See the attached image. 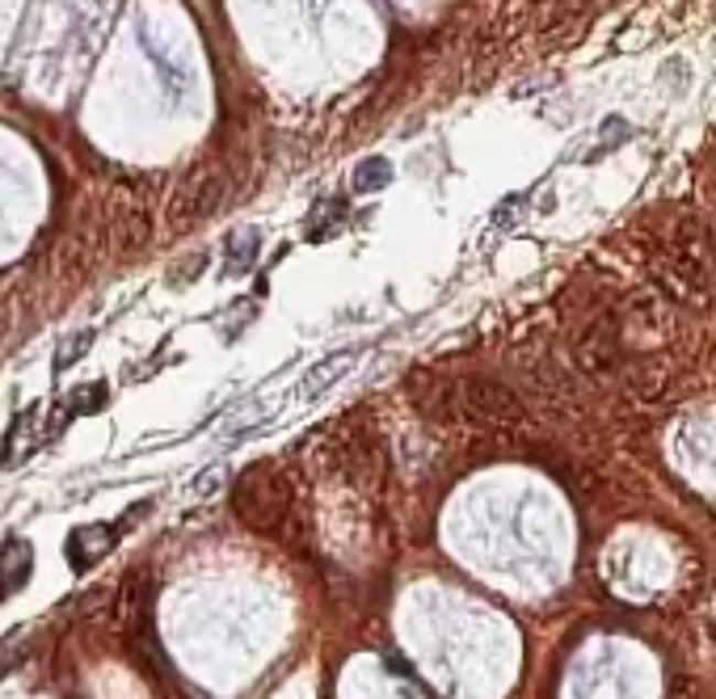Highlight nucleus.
<instances>
[{"mask_svg":"<svg viewBox=\"0 0 716 699\" xmlns=\"http://www.w3.org/2000/svg\"><path fill=\"white\" fill-rule=\"evenodd\" d=\"M232 510L249 531L265 539L291 544L300 535V514H295V489L286 472L270 459H258L232 481Z\"/></svg>","mask_w":716,"mask_h":699,"instance_id":"nucleus-1","label":"nucleus"},{"mask_svg":"<svg viewBox=\"0 0 716 699\" xmlns=\"http://www.w3.org/2000/svg\"><path fill=\"white\" fill-rule=\"evenodd\" d=\"M228 190H232V177H228V165H224V161H211V156H207V161L191 165L165 207L169 232H173V237H186V232H194L198 223H207L211 216H219Z\"/></svg>","mask_w":716,"mask_h":699,"instance_id":"nucleus-2","label":"nucleus"},{"mask_svg":"<svg viewBox=\"0 0 716 699\" xmlns=\"http://www.w3.org/2000/svg\"><path fill=\"white\" fill-rule=\"evenodd\" d=\"M110 244L119 258H131L135 249L148 244V211H143V198L122 186L115 194V216H110Z\"/></svg>","mask_w":716,"mask_h":699,"instance_id":"nucleus-3","label":"nucleus"},{"mask_svg":"<svg viewBox=\"0 0 716 699\" xmlns=\"http://www.w3.org/2000/svg\"><path fill=\"white\" fill-rule=\"evenodd\" d=\"M459 405L477 422H510L514 417V396H506L498 384L489 380H464L459 384Z\"/></svg>","mask_w":716,"mask_h":699,"instance_id":"nucleus-4","label":"nucleus"},{"mask_svg":"<svg viewBox=\"0 0 716 699\" xmlns=\"http://www.w3.org/2000/svg\"><path fill=\"white\" fill-rule=\"evenodd\" d=\"M119 544V527L115 523H94V527H80L68 535V565L76 574H85V569H94L101 556L110 553Z\"/></svg>","mask_w":716,"mask_h":699,"instance_id":"nucleus-5","label":"nucleus"},{"mask_svg":"<svg viewBox=\"0 0 716 699\" xmlns=\"http://www.w3.org/2000/svg\"><path fill=\"white\" fill-rule=\"evenodd\" d=\"M30 569H34V548H30V539H22V535L4 539V548H0V603H4L9 594H18L25 581H30Z\"/></svg>","mask_w":716,"mask_h":699,"instance_id":"nucleus-6","label":"nucleus"},{"mask_svg":"<svg viewBox=\"0 0 716 699\" xmlns=\"http://www.w3.org/2000/svg\"><path fill=\"white\" fill-rule=\"evenodd\" d=\"M355 362H358V350H337V354H329V359H321L316 367H308V375L300 380L295 396H300V401H316V396H321L329 384H337Z\"/></svg>","mask_w":716,"mask_h":699,"instance_id":"nucleus-7","label":"nucleus"},{"mask_svg":"<svg viewBox=\"0 0 716 699\" xmlns=\"http://www.w3.org/2000/svg\"><path fill=\"white\" fill-rule=\"evenodd\" d=\"M30 426H39V409H22L13 417V430H9L4 447H0V468H22L30 451L39 447V438L30 435Z\"/></svg>","mask_w":716,"mask_h":699,"instance_id":"nucleus-8","label":"nucleus"},{"mask_svg":"<svg viewBox=\"0 0 716 699\" xmlns=\"http://www.w3.org/2000/svg\"><path fill=\"white\" fill-rule=\"evenodd\" d=\"M106 401H110V387H106V384H80V387H72L68 396H64V405H59V417L51 422L47 435H59V426H64L68 417H80V413L106 409Z\"/></svg>","mask_w":716,"mask_h":699,"instance_id":"nucleus-9","label":"nucleus"},{"mask_svg":"<svg viewBox=\"0 0 716 699\" xmlns=\"http://www.w3.org/2000/svg\"><path fill=\"white\" fill-rule=\"evenodd\" d=\"M258 249H262V237L253 228H245L240 237L228 241V274H245L249 265L258 262Z\"/></svg>","mask_w":716,"mask_h":699,"instance_id":"nucleus-10","label":"nucleus"},{"mask_svg":"<svg viewBox=\"0 0 716 699\" xmlns=\"http://www.w3.org/2000/svg\"><path fill=\"white\" fill-rule=\"evenodd\" d=\"M388 182H392V161H383V156H367V161L355 170L358 194H376V190H383Z\"/></svg>","mask_w":716,"mask_h":699,"instance_id":"nucleus-11","label":"nucleus"},{"mask_svg":"<svg viewBox=\"0 0 716 699\" xmlns=\"http://www.w3.org/2000/svg\"><path fill=\"white\" fill-rule=\"evenodd\" d=\"M341 216H346V203H341V198H325V203L312 211L308 237H312V241H325V237H334L337 223H341Z\"/></svg>","mask_w":716,"mask_h":699,"instance_id":"nucleus-12","label":"nucleus"},{"mask_svg":"<svg viewBox=\"0 0 716 699\" xmlns=\"http://www.w3.org/2000/svg\"><path fill=\"white\" fill-rule=\"evenodd\" d=\"M89 346H94V329H85V334H76V341H72V338L64 341V346L55 350V375H59V371H68L72 362L80 359V354H85Z\"/></svg>","mask_w":716,"mask_h":699,"instance_id":"nucleus-13","label":"nucleus"}]
</instances>
